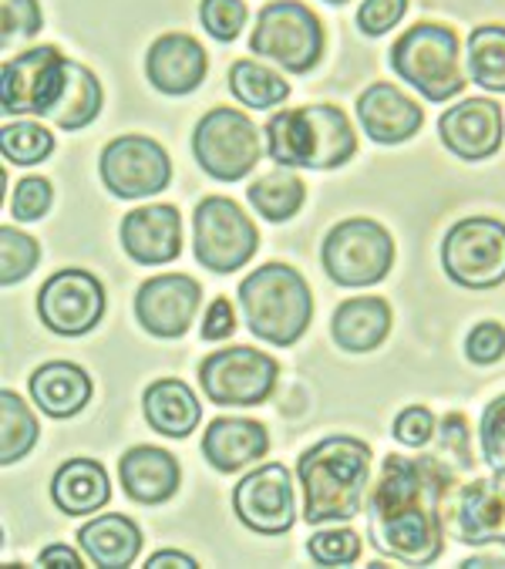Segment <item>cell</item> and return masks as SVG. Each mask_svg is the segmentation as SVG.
<instances>
[{
    "mask_svg": "<svg viewBox=\"0 0 505 569\" xmlns=\"http://www.w3.org/2000/svg\"><path fill=\"white\" fill-rule=\"evenodd\" d=\"M142 415L152 431L166 438H189L202 421V405L186 381L159 378L142 395Z\"/></svg>",
    "mask_w": 505,
    "mask_h": 569,
    "instance_id": "cell-28",
    "label": "cell"
},
{
    "mask_svg": "<svg viewBox=\"0 0 505 569\" xmlns=\"http://www.w3.org/2000/svg\"><path fill=\"white\" fill-rule=\"evenodd\" d=\"M442 270L465 290L505 283V222L495 216H465L442 240Z\"/></svg>",
    "mask_w": 505,
    "mask_h": 569,
    "instance_id": "cell-10",
    "label": "cell"
},
{
    "mask_svg": "<svg viewBox=\"0 0 505 569\" xmlns=\"http://www.w3.org/2000/svg\"><path fill=\"white\" fill-rule=\"evenodd\" d=\"M445 532L472 549L505 546V472L455 482L445 496Z\"/></svg>",
    "mask_w": 505,
    "mask_h": 569,
    "instance_id": "cell-13",
    "label": "cell"
},
{
    "mask_svg": "<svg viewBox=\"0 0 505 569\" xmlns=\"http://www.w3.org/2000/svg\"><path fill=\"white\" fill-rule=\"evenodd\" d=\"M392 303L385 297H350L330 317L334 345L347 355H370L392 337Z\"/></svg>",
    "mask_w": 505,
    "mask_h": 569,
    "instance_id": "cell-24",
    "label": "cell"
},
{
    "mask_svg": "<svg viewBox=\"0 0 505 569\" xmlns=\"http://www.w3.org/2000/svg\"><path fill=\"white\" fill-rule=\"evenodd\" d=\"M78 549L88 556V562L101 566V569H125L136 566V559L142 556L146 536L142 526L121 512H101L91 522H85L78 529Z\"/></svg>",
    "mask_w": 505,
    "mask_h": 569,
    "instance_id": "cell-25",
    "label": "cell"
},
{
    "mask_svg": "<svg viewBox=\"0 0 505 569\" xmlns=\"http://www.w3.org/2000/svg\"><path fill=\"white\" fill-rule=\"evenodd\" d=\"M28 391L41 415L55 421H68L91 405L95 381L75 361H48L28 378Z\"/></svg>",
    "mask_w": 505,
    "mask_h": 569,
    "instance_id": "cell-23",
    "label": "cell"
},
{
    "mask_svg": "<svg viewBox=\"0 0 505 569\" xmlns=\"http://www.w3.org/2000/svg\"><path fill=\"white\" fill-rule=\"evenodd\" d=\"M44 28L38 0H0V41L4 48L18 38H34Z\"/></svg>",
    "mask_w": 505,
    "mask_h": 569,
    "instance_id": "cell-40",
    "label": "cell"
},
{
    "mask_svg": "<svg viewBox=\"0 0 505 569\" xmlns=\"http://www.w3.org/2000/svg\"><path fill=\"white\" fill-rule=\"evenodd\" d=\"M206 71H209V54L192 34L172 31L149 44L146 78L162 94H172V98L192 94L206 81Z\"/></svg>",
    "mask_w": 505,
    "mask_h": 569,
    "instance_id": "cell-21",
    "label": "cell"
},
{
    "mask_svg": "<svg viewBox=\"0 0 505 569\" xmlns=\"http://www.w3.org/2000/svg\"><path fill=\"white\" fill-rule=\"evenodd\" d=\"M442 146L462 162H485L505 142L502 104L492 98H465L442 111L438 119Z\"/></svg>",
    "mask_w": 505,
    "mask_h": 569,
    "instance_id": "cell-17",
    "label": "cell"
},
{
    "mask_svg": "<svg viewBox=\"0 0 505 569\" xmlns=\"http://www.w3.org/2000/svg\"><path fill=\"white\" fill-rule=\"evenodd\" d=\"M199 330H202V340H209V345H219V340H229L236 333V310H232L229 297H212V303L202 313Z\"/></svg>",
    "mask_w": 505,
    "mask_h": 569,
    "instance_id": "cell-45",
    "label": "cell"
},
{
    "mask_svg": "<svg viewBox=\"0 0 505 569\" xmlns=\"http://www.w3.org/2000/svg\"><path fill=\"white\" fill-rule=\"evenodd\" d=\"M267 451H270V431L267 425L253 418L222 415L212 418L202 431V459L222 476H236L249 466H257L260 459H267Z\"/></svg>",
    "mask_w": 505,
    "mask_h": 569,
    "instance_id": "cell-20",
    "label": "cell"
},
{
    "mask_svg": "<svg viewBox=\"0 0 505 569\" xmlns=\"http://www.w3.org/2000/svg\"><path fill=\"white\" fill-rule=\"evenodd\" d=\"M68 84V58L55 44L28 48L0 68V111L4 116H41L58 108Z\"/></svg>",
    "mask_w": 505,
    "mask_h": 569,
    "instance_id": "cell-11",
    "label": "cell"
},
{
    "mask_svg": "<svg viewBox=\"0 0 505 569\" xmlns=\"http://www.w3.org/2000/svg\"><path fill=\"white\" fill-rule=\"evenodd\" d=\"M465 358L478 368L498 365L505 358V327L495 320H482L472 327V333L465 337Z\"/></svg>",
    "mask_w": 505,
    "mask_h": 569,
    "instance_id": "cell-44",
    "label": "cell"
},
{
    "mask_svg": "<svg viewBox=\"0 0 505 569\" xmlns=\"http://www.w3.org/2000/svg\"><path fill=\"white\" fill-rule=\"evenodd\" d=\"M149 569H166V566H179V569H196L199 562H196V556H189V552H182V549H159V552H152L149 556V562H146Z\"/></svg>",
    "mask_w": 505,
    "mask_h": 569,
    "instance_id": "cell-47",
    "label": "cell"
},
{
    "mask_svg": "<svg viewBox=\"0 0 505 569\" xmlns=\"http://www.w3.org/2000/svg\"><path fill=\"white\" fill-rule=\"evenodd\" d=\"M482 459L492 472H505V395L492 398L478 421Z\"/></svg>",
    "mask_w": 505,
    "mask_h": 569,
    "instance_id": "cell-39",
    "label": "cell"
},
{
    "mask_svg": "<svg viewBox=\"0 0 505 569\" xmlns=\"http://www.w3.org/2000/svg\"><path fill=\"white\" fill-rule=\"evenodd\" d=\"M468 78L495 94H505V24H478L468 34Z\"/></svg>",
    "mask_w": 505,
    "mask_h": 569,
    "instance_id": "cell-33",
    "label": "cell"
},
{
    "mask_svg": "<svg viewBox=\"0 0 505 569\" xmlns=\"http://www.w3.org/2000/svg\"><path fill=\"white\" fill-rule=\"evenodd\" d=\"M320 263L337 287H374L395 267V240L377 219L354 216L324 237Z\"/></svg>",
    "mask_w": 505,
    "mask_h": 569,
    "instance_id": "cell-7",
    "label": "cell"
},
{
    "mask_svg": "<svg viewBox=\"0 0 505 569\" xmlns=\"http://www.w3.org/2000/svg\"><path fill=\"white\" fill-rule=\"evenodd\" d=\"M392 71L408 81L425 101L445 104L465 91V74H462V41L455 28L422 21L408 28L395 44H392Z\"/></svg>",
    "mask_w": 505,
    "mask_h": 569,
    "instance_id": "cell-4",
    "label": "cell"
},
{
    "mask_svg": "<svg viewBox=\"0 0 505 569\" xmlns=\"http://www.w3.org/2000/svg\"><path fill=\"white\" fill-rule=\"evenodd\" d=\"M105 287L91 270L68 267L51 273L38 290V317L58 337H85L105 317Z\"/></svg>",
    "mask_w": 505,
    "mask_h": 569,
    "instance_id": "cell-15",
    "label": "cell"
},
{
    "mask_svg": "<svg viewBox=\"0 0 505 569\" xmlns=\"http://www.w3.org/2000/svg\"><path fill=\"white\" fill-rule=\"evenodd\" d=\"M38 562H41V566H68V569H81V566L88 562V556H85L81 549H71V546L55 542V546H44V549H41Z\"/></svg>",
    "mask_w": 505,
    "mask_h": 569,
    "instance_id": "cell-46",
    "label": "cell"
},
{
    "mask_svg": "<svg viewBox=\"0 0 505 569\" xmlns=\"http://www.w3.org/2000/svg\"><path fill=\"white\" fill-rule=\"evenodd\" d=\"M435 431H438V418H435L432 408H425V405H412V408L398 411L395 428H392V435H395L398 445L418 448V451L428 448V445L435 441Z\"/></svg>",
    "mask_w": 505,
    "mask_h": 569,
    "instance_id": "cell-42",
    "label": "cell"
},
{
    "mask_svg": "<svg viewBox=\"0 0 505 569\" xmlns=\"http://www.w3.org/2000/svg\"><path fill=\"white\" fill-rule=\"evenodd\" d=\"M458 566L462 569H505V556H468Z\"/></svg>",
    "mask_w": 505,
    "mask_h": 569,
    "instance_id": "cell-48",
    "label": "cell"
},
{
    "mask_svg": "<svg viewBox=\"0 0 505 569\" xmlns=\"http://www.w3.org/2000/svg\"><path fill=\"white\" fill-rule=\"evenodd\" d=\"M0 152L14 166H41L55 152V136L41 122H8L0 129Z\"/></svg>",
    "mask_w": 505,
    "mask_h": 569,
    "instance_id": "cell-34",
    "label": "cell"
},
{
    "mask_svg": "<svg viewBox=\"0 0 505 569\" xmlns=\"http://www.w3.org/2000/svg\"><path fill=\"white\" fill-rule=\"evenodd\" d=\"M264 142L270 162L284 169H317L320 159V136L314 111L307 108H280L264 126Z\"/></svg>",
    "mask_w": 505,
    "mask_h": 569,
    "instance_id": "cell-26",
    "label": "cell"
},
{
    "mask_svg": "<svg viewBox=\"0 0 505 569\" xmlns=\"http://www.w3.org/2000/svg\"><path fill=\"white\" fill-rule=\"evenodd\" d=\"M458 472L428 445L422 455H388L367 492V542L402 566H432L445 552V496Z\"/></svg>",
    "mask_w": 505,
    "mask_h": 569,
    "instance_id": "cell-1",
    "label": "cell"
},
{
    "mask_svg": "<svg viewBox=\"0 0 505 569\" xmlns=\"http://www.w3.org/2000/svg\"><path fill=\"white\" fill-rule=\"evenodd\" d=\"M199 21L212 41H236L249 21V11L242 0H199Z\"/></svg>",
    "mask_w": 505,
    "mask_h": 569,
    "instance_id": "cell-38",
    "label": "cell"
},
{
    "mask_svg": "<svg viewBox=\"0 0 505 569\" xmlns=\"http://www.w3.org/2000/svg\"><path fill=\"white\" fill-rule=\"evenodd\" d=\"M327 34L320 18L300 0H270L257 14L249 51L280 64L287 74H307L324 58Z\"/></svg>",
    "mask_w": 505,
    "mask_h": 569,
    "instance_id": "cell-6",
    "label": "cell"
},
{
    "mask_svg": "<svg viewBox=\"0 0 505 569\" xmlns=\"http://www.w3.org/2000/svg\"><path fill=\"white\" fill-rule=\"evenodd\" d=\"M101 182L118 199H149L169 189L172 159L162 142L149 136H118L101 149Z\"/></svg>",
    "mask_w": 505,
    "mask_h": 569,
    "instance_id": "cell-12",
    "label": "cell"
},
{
    "mask_svg": "<svg viewBox=\"0 0 505 569\" xmlns=\"http://www.w3.org/2000/svg\"><path fill=\"white\" fill-rule=\"evenodd\" d=\"M307 552L317 566H354L360 559V536L334 522V529H317L307 539Z\"/></svg>",
    "mask_w": 505,
    "mask_h": 569,
    "instance_id": "cell-36",
    "label": "cell"
},
{
    "mask_svg": "<svg viewBox=\"0 0 505 569\" xmlns=\"http://www.w3.org/2000/svg\"><path fill=\"white\" fill-rule=\"evenodd\" d=\"M280 381V361L257 348H222L202 358L199 385L209 405L219 408H257L267 405Z\"/></svg>",
    "mask_w": 505,
    "mask_h": 569,
    "instance_id": "cell-9",
    "label": "cell"
},
{
    "mask_svg": "<svg viewBox=\"0 0 505 569\" xmlns=\"http://www.w3.org/2000/svg\"><path fill=\"white\" fill-rule=\"evenodd\" d=\"M51 502L65 516H95L111 502V479L95 459H68L51 479Z\"/></svg>",
    "mask_w": 505,
    "mask_h": 569,
    "instance_id": "cell-27",
    "label": "cell"
},
{
    "mask_svg": "<svg viewBox=\"0 0 505 569\" xmlns=\"http://www.w3.org/2000/svg\"><path fill=\"white\" fill-rule=\"evenodd\" d=\"M260 250V230L226 196H206L192 212V253L209 273H236Z\"/></svg>",
    "mask_w": 505,
    "mask_h": 569,
    "instance_id": "cell-8",
    "label": "cell"
},
{
    "mask_svg": "<svg viewBox=\"0 0 505 569\" xmlns=\"http://www.w3.org/2000/svg\"><path fill=\"white\" fill-rule=\"evenodd\" d=\"M236 300L249 333L274 348H294L314 320L310 283L290 263H264L246 273Z\"/></svg>",
    "mask_w": 505,
    "mask_h": 569,
    "instance_id": "cell-3",
    "label": "cell"
},
{
    "mask_svg": "<svg viewBox=\"0 0 505 569\" xmlns=\"http://www.w3.org/2000/svg\"><path fill=\"white\" fill-rule=\"evenodd\" d=\"M267 142L246 111L209 108L192 129V156L199 169L216 182H239L264 159Z\"/></svg>",
    "mask_w": 505,
    "mask_h": 569,
    "instance_id": "cell-5",
    "label": "cell"
},
{
    "mask_svg": "<svg viewBox=\"0 0 505 569\" xmlns=\"http://www.w3.org/2000/svg\"><path fill=\"white\" fill-rule=\"evenodd\" d=\"M327 4H337L340 8V4H347V0H327Z\"/></svg>",
    "mask_w": 505,
    "mask_h": 569,
    "instance_id": "cell-49",
    "label": "cell"
},
{
    "mask_svg": "<svg viewBox=\"0 0 505 569\" xmlns=\"http://www.w3.org/2000/svg\"><path fill=\"white\" fill-rule=\"evenodd\" d=\"M55 202V186L44 179V176H28L14 186V196H11V216L21 219V222H38L48 216Z\"/></svg>",
    "mask_w": 505,
    "mask_h": 569,
    "instance_id": "cell-41",
    "label": "cell"
},
{
    "mask_svg": "<svg viewBox=\"0 0 505 569\" xmlns=\"http://www.w3.org/2000/svg\"><path fill=\"white\" fill-rule=\"evenodd\" d=\"M41 263V243L14 226H0V283L14 287L28 280Z\"/></svg>",
    "mask_w": 505,
    "mask_h": 569,
    "instance_id": "cell-35",
    "label": "cell"
},
{
    "mask_svg": "<svg viewBox=\"0 0 505 569\" xmlns=\"http://www.w3.org/2000/svg\"><path fill=\"white\" fill-rule=\"evenodd\" d=\"M246 199H249V206L257 209L264 219H270V222H290L304 209V202H307V182L294 169L277 166L274 172L260 176L257 182H249Z\"/></svg>",
    "mask_w": 505,
    "mask_h": 569,
    "instance_id": "cell-31",
    "label": "cell"
},
{
    "mask_svg": "<svg viewBox=\"0 0 505 569\" xmlns=\"http://www.w3.org/2000/svg\"><path fill=\"white\" fill-rule=\"evenodd\" d=\"M408 14V0H360L357 8V28L367 38H382L392 28H398Z\"/></svg>",
    "mask_w": 505,
    "mask_h": 569,
    "instance_id": "cell-43",
    "label": "cell"
},
{
    "mask_svg": "<svg viewBox=\"0 0 505 569\" xmlns=\"http://www.w3.org/2000/svg\"><path fill=\"white\" fill-rule=\"evenodd\" d=\"M121 492L139 506H162L182 486V469L172 451L159 445H136L118 459Z\"/></svg>",
    "mask_w": 505,
    "mask_h": 569,
    "instance_id": "cell-22",
    "label": "cell"
},
{
    "mask_svg": "<svg viewBox=\"0 0 505 569\" xmlns=\"http://www.w3.org/2000/svg\"><path fill=\"white\" fill-rule=\"evenodd\" d=\"M304 489V522H350L364 512L370 492V445L354 435H330L297 459Z\"/></svg>",
    "mask_w": 505,
    "mask_h": 569,
    "instance_id": "cell-2",
    "label": "cell"
},
{
    "mask_svg": "<svg viewBox=\"0 0 505 569\" xmlns=\"http://www.w3.org/2000/svg\"><path fill=\"white\" fill-rule=\"evenodd\" d=\"M101 101H105V94H101V81L95 78V71L85 68L81 61H68L65 94L48 119L61 132H81L101 116Z\"/></svg>",
    "mask_w": 505,
    "mask_h": 569,
    "instance_id": "cell-29",
    "label": "cell"
},
{
    "mask_svg": "<svg viewBox=\"0 0 505 569\" xmlns=\"http://www.w3.org/2000/svg\"><path fill=\"white\" fill-rule=\"evenodd\" d=\"M118 240L139 267H166L182 253V216L169 202L139 206L125 212Z\"/></svg>",
    "mask_w": 505,
    "mask_h": 569,
    "instance_id": "cell-18",
    "label": "cell"
},
{
    "mask_svg": "<svg viewBox=\"0 0 505 569\" xmlns=\"http://www.w3.org/2000/svg\"><path fill=\"white\" fill-rule=\"evenodd\" d=\"M202 307V287L189 273H159L136 290V317L159 340L182 337Z\"/></svg>",
    "mask_w": 505,
    "mask_h": 569,
    "instance_id": "cell-16",
    "label": "cell"
},
{
    "mask_svg": "<svg viewBox=\"0 0 505 569\" xmlns=\"http://www.w3.org/2000/svg\"><path fill=\"white\" fill-rule=\"evenodd\" d=\"M432 448L442 455V459H445L458 476L472 472L475 459H472V431H468L465 415H458V411L445 415V418L438 421V431H435V445H432Z\"/></svg>",
    "mask_w": 505,
    "mask_h": 569,
    "instance_id": "cell-37",
    "label": "cell"
},
{
    "mask_svg": "<svg viewBox=\"0 0 505 569\" xmlns=\"http://www.w3.org/2000/svg\"><path fill=\"white\" fill-rule=\"evenodd\" d=\"M357 122L377 146H402L425 126L422 104L392 81H374L357 94Z\"/></svg>",
    "mask_w": 505,
    "mask_h": 569,
    "instance_id": "cell-19",
    "label": "cell"
},
{
    "mask_svg": "<svg viewBox=\"0 0 505 569\" xmlns=\"http://www.w3.org/2000/svg\"><path fill=\"white\" fill-rule=\"evenodd\" d=\"M236 519L260 536H284L297 526L294 476L284 462H267L246 472L232 489Z\"/></svg>",
    "mask_w": 505,
    "mask_h": 569,
    "instance_id": "cell-14",
    "label": "cell"
},
{
    "mask_svg": "<svg viewBox=\"0 0 505 569\" xmlns=\"http://www.w3.org/2000/svg\"><path fill=\"white\" fill-rule=\"evenodd\" d=\"M41 438L38 415L11 388L0 391V466H18L34 451Z\"/></svg>",
    "mask_w": 505,
    "mask_h": 569,
    "instance_id": "cell-32",
    "label": "cell"
},
{
    "mask_svg": "<svg viewBox=\"0 0 505 569\" xmlns=\"http://www.w3.org/2000/svg\"><path fill=\"white\" fill-rule=\"evenodd\" d=\"M229 91L242 108H257V111H270L277 104H284L290 98V81L274 71L270 64H260L257 58H239L229 64Z\"/></svg>",
    "mask_w": 505,
    "mask_h": 569,
    "instance_id": "cell-30",
    "label": "cell"
}]
</instances>
